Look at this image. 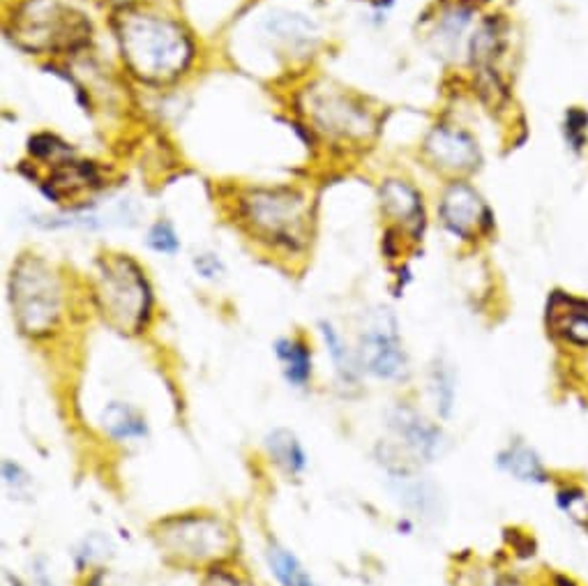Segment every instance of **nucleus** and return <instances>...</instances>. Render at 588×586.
<instances>
[{
  "instance_id": "obj_1",
  "label": "nucleus",
  "mask_w": 588,
  "mask_h": 586,
  "mask_svg": "<svg viewBox=\"0 0 588 586\" xmlns=\"http://www.w3.org/2000/svg\"><path fill=\"white\" fill-rule=\"evenodd\" d=\"M118 40L132 73L148 84L178 79L195 56L187 33L159 14L127 12L118 23Z\"/></svg>"
},
{
  "instance_id": "obj_2",
  "label": "nucleus",
  "mask_w": 588,
  "mask_h": 586,
  "mask_svg": "<svg viewBox=\"0 0 588 586\" xmlns=\"http://www.w3.org/2000/svg\"><path fill=\"white\" fill-rule=\"evenodd\" d=\"M96 300L102 317L118 333L136 335L148 325L153 294L144 270L130 256L109 254L98 262Z\"/></svg>"
},
{
  "instance_id": "obj_3",
  "label": "nucleus",
  "mask_w": 588,
  "mask_h": 586,
  "mask_svg": "<svg viewBox=\"0 0 588 586\" xmlns=\"http://www.w3.org/2000/svg\"><path fill=\"white\" fill-rule=\"evenodd\" d=\"M10 298L19 328L31 338L49 335L63 314L58 275L37 256H23L10 277Z\"/></svg>"
},
{
  "instance_id": "obj_4",
  "label": "nucleus",
  "mask_w": 588,
  "mask_h": 586,
  "mask_svg": "<svg viewBox=\"0 0 588 586\" xmlns=\"http://www.w3.org/2000/svg\"><path fill=\"white\" fill-rule=\"evenodd\" d=\"M243 220L270 245L298 250L310 239V208L291 190H256L243 201Z\"/></svg>"
},
{
  "instance_id": "obj_5",
  "label": "nucleus",
  "mask_w": 588,
  "mask_h": 586,
  "mask_svg": "<svg viewBox=\"0 0 588 586\" xmlns=\"http://www.w3.org/2000/svg\"><path fill=\"white\" fill-rule=\"evenodd\" d=\"M159 548L187 564H206L231 552L233 538L224 522L210 515H182L159 524Z\"/></svg>"
},
{
  "instance_id": "obj_6",
  "label": "nucleus",
  "mask_w": 588,
  "mask_h": 586,
  "mask_svg": "<svg viewBox=\"0 0 588 586\" xmlns=\"http://www.w3.org/2000/svg\"><path fill=\"white\" fill-rule=\"evenodd\" d=\"M84 21L58 0H31L16 16L14 37L31 52H58L75 46Z\"/></svg>"
},
{
  "instance_id": "obj_7",
  "label": "nucleus",
  "mask_w": 588,
  "mask_h": 586,
  "mask_svg": "<svg viewBox=\"0 0 588 586\" xmlns=\"http://www.w3.org/2000/svg\"><path fill=\"white\" fill-rule=\"evenodd\" d=\"M363 361L381 379H397L407 369V356L390 314H381L363 335Z\"/></svg>"
},
{
  "instance_id": "obj_8",
  "label": "nucleus",
  "mask_w": 588,
  "mask_h": 586,
  "mask_svg": "<svg viewBox=\"0 0 588 586\" xmlns=\"http://www.w3.org/2000/svg\"><path fill=\"white\" fill-rule=\"evenodd\" d=\"M441 218L455 236L464 241H474L482 229L491 224L489 210L482 199L464 183H455L443 197Z\"/></svg>"
},
{
  "instance_id": "obj_9",
  "label": "nucleus",
  "mask_w": 588,
  "mask_h": 586,
  "mask_svg": "<svg viewBox=\"0 0 588 586\" xmlns=\"http://www.w3.org/2000/svg\"><path fill=\"white\" fill-rule=\"evenodd\" d=\"M550 333L577 349H588V300L554 291L547 302Z\"/></svg>"
},
{
  "instance_id": "obj_10",
  "label": "nucleus",
  "mask_w": 588,
  "mask_h": 586,
  "mask_svg": "<svg viewBox=\"0 0 588 586\" xmlns=\"http://www.w3.org/2000/svg\"><path fill=\"white\" fill-rule=\"evenodd\" d=\"M428 151L445 169H470L478 162L476 142L459 130H434L428 139Z\"/></svg>"
},
{
  "instance_id": "obj_11",
  "label": "nucleus",
  "mask_w": 588,
  "mask_h": 586,
  "mask_svg": "<svg viewBox=\"0 0 588 586\" xmlns=\"http://www.w3.org/2000/svg\"><path fill=\"white\" fill-rule=\"evenodd\" d=\"M392 428L397 430V436L404 441L407 449L422 460H432L439 451L441 432L432 428L425 418H420L413 411H397Z\"/></svg>"
},
{
  "instance_id": "obj_12",
  "label": "nucleus",
  "mask_w": 588,
  "mask_h": 586,
  "mask_svg": "<svg viewBox=\"0 0 588 586\" xmlns=\"http://www.w3.org/2000/svg\"><path fill=\"white\" fill-rule=\"evenodd\" d=\"M499 466L506 474H510L512 478L522 483L543 485L550 478L547 468L543 462H540L537 453L522 441H514L508 445V449L499 455Z\"/></svg>"
},
{
  "instance_id": "obj_13",
  "label": "nucleus",
  "mask_w": 588,
  "mask_h": 586,
  "mask_svg": "<svg viewBox=\"0 0 588 586\" xmlns=\"http://www.w3.org/2000/svg\"><path fill=\"white\" fill-rule=\"evenodd\" d=\"M102 425L113 439H138L146 434V423L132 407L113 402L102 413Z\"/></svg>"
},
{
  "instance_id": "obj_14",
  "label": "nucleus",
  "mask_w": 588,
  "mask_h": 586,
  "mask_svg": "<svg viewBox=\"0 0 588 586\" xmlns=\"http://www.w3.org/2000/svg\"><path fill=\"white\" fill-rule=\"evenodd\" d=\"M381 199H384V206L388 208V213H392L399 220L418 222V215H422L418 195L404 183H399V180L386 183L381 190Z\"/></svg>"
},
{
  "instance_id": "obj_15",
  "label": "nucleus",
  "mask_w": 588,
  "mask_h": 586,
  "mask_svg": "<svg viewBox=\"0 0 588 586\" xmlns=\"http://www.w3.org/2000/svg\"><path fill=\"white\" fill-rule=\"evenodd\" d=\"M277 356L285 363L287 379L296 386L308 384L310 372H312V361H310V349L298 340H281L277 344Z\"/></svg>"
},
{
  "instance_id": "obj_16",
  "label": "nucleus",
  "mask_w": 588,
  "mask_h": 586,
  "mask_svg": "<svg viewBox=\"0 0 588 586\" xmlns=\"http://www.w3.org/2000/svg\"><path fill=\"white\" fill-rule=\"evenodd\" d=\"M266 445L273 460L279 466H285L289 474H298L304 468V453L300 449L298 439L289 430H275L273 434H268Z\"/></svg>"
},
{
  "instance_id": "obj_17",
  "label": "nucleus",
  "mask_w": 588,
  "mask_h": 586,
  "mask_svg": "<svg viewBox=\"0 0 588 586\" xmlns=\"http://www.w3.org/2000/svg\"><path fill=\"white\" fill-rule=\"evenodd\" d=\"M270 568L277 575V579L285 586H314L308 571L300 566V561L279 545H270L268 550Z\"/></svg>"
},
{
  "instance_id": "obj_18",
  "label": "nucleus",
  "mask_w": 588,
  "mask_h": 586,
  "mask_svg": "<svg viewBox=\"0 0 588 586\" xmlns=\"http://www.w3.org/2000/svg\"><path fill=\"white\" fill-rule=\"evenodd\" d=\"M556 501H558L563 512H568L570 520H575L584 529L588 527V497H586L584 489H579L575 485L563 487L556 495Z\"/></svg>"
},
{
  "instance_id": "obj_19",
  "label": "nucleus",
  "mask_w": 588,
  "mask_h": 586,
  "mask_svg": "<svg viewBox=\"0 0 588 586\" xmlns=\"http://www.w3.org/2000/svg\"><path fill=\"white\" fill-rule=\"evenodd\" d=\"M404 499L420 515H425V518H434V515L439 512V501H441L439 491L428 483H413L411 487H407Z\"/></svg>"
},
{
  "instance_id": "obj_20",
  "label": "nucleus",
  "mask_w": 588,
  "mask_h": 586,
  "mask_svg": "<svg viewBox=\"0 0 588 586\" xmlns=\"http://www.w3.org/2000/svg\"><path fill=\"white\" fill-rule=\"evenodd\" d=\"M148 245L162 254L178 252V236L174 226L169 222H157L148 233Z\"/></svg>"
},
{
  "instance_id": "obj_21",
  "label": "nucleus",
  "mask_w": 588,
  "mask_h": 586,
  "mask_svg": "<svg viewBox=\"0 0 588 586\" xmlns=\"http://www.w3.org/2000/svg\"><path fill=\"white\" fill-rule=\"evenodd\" d=\"M586 125H588V115L584 111H570L568 121H566V134L573 148H581L584 139H586Z\"/></svg>"
},
{
  "instance_id": "obj_22",
  "label": "nucleus",
  "mask_w": 588,
  "mask_h": 586,
  "mask_svg": "<svg viewBox=\"0 0 588 586\" xmlns=\"http://www.w3.org/2000/svg\"><path fill=\"white\" fill-rule=\"evenodd\" d=\"M203 586H241V582L222 568H213L206 575Z\"/></svg>"
},
{
  "instance_id": "obj_23",
  "label": "nucleus",
  "mask_w": 588,
  "mask_h": 586,
  "mask_svg": "<svg viewBox=\"0 0 588 586\" xmlns=\"http://www.w3.org/2000/svg\"><path fill=\"white\" fill-rule=\"evenodd\" d=\"M197 268H199V273L203 277H215L222 266H220V262L215 259L213 254H203V256H199V259H197Z\"/></svg>"
},
{
  "instance_id": "obj_24",
  "label": "nucleus",
  "mask_w": 588,
  "mask_h": 586,
  "mask_svg": "<svg viewBox=\"0 0 588 586\" xmlns=\"http://www.w3.org/2000/svg\"><path fill=\"white\" fill-rule=\"evenodd\" d=\"M586 529H588V527H586Z\"/></svg>"
}]
</instances>
